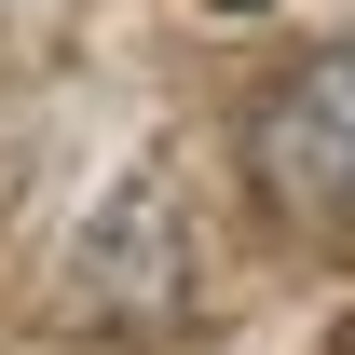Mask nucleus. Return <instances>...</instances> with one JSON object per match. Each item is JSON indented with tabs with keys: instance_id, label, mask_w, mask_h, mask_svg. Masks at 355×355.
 I'll return each instance as SVG.
<instances>
[{
	"instance_id": "f03ea898",
	"label": "nucleus",
	"mask_w": 355,
	"mask_h": 355,
	"mask_svg": "<svg viewBox=\"0 0 355 355\" xmlns=\"http://www.w3.org/2000/svg\"><path fill=\"white\" fill-rule=\"evenodd\" d=\"M69 314L96 342H164L205 314V246H191V205H178L164 164H137L110 205H96L83 260H69Z\"/></svg>"
},
{
	"instance_id": "7ed1b4c3",
	"label": "nucleus",
	"mask_w": 355,
	"mask_h": 355,
	"mask_svg": "<svg viewBox=\"0 0 355 355\" xmlns=\"http://www.w3.org/2000/svg\"><path fill=\"white\" fill-rule=\"evenodd\" d=\"M342 355H355V314H342Z\"/></svg>"
},
{
	"instance_id": "f257e3e1",
	"label": "nucleus",
	"mask_w": 355,
	"mask_h": 355,
	"mask_svg": "<svg viewBox=\"0 0 355 355\" xmlns=\"http://www.w3.org/2000/svg\"><path fill=\"white\" fill-rule=\"evenodd\" d=\"M232 164H246V191H260V219H287V232H355V42L287 55V69L246 96Z\"/></svg>"
},
{
	"instance_id": "20e7f679",
	"label": "nucleus",
	"mask_w": 355,
	"mask_h": 355,
	"mask_svg": "<svg viewBox=\"0 0 355 355\" xmlns=\"http://www.w3.org/2000/svg\"><path fill=\"white\" fill-rule=\"evenodd\" d=\"M232 14H260V0H232Z\"/></svg>"
}]
</instances>
